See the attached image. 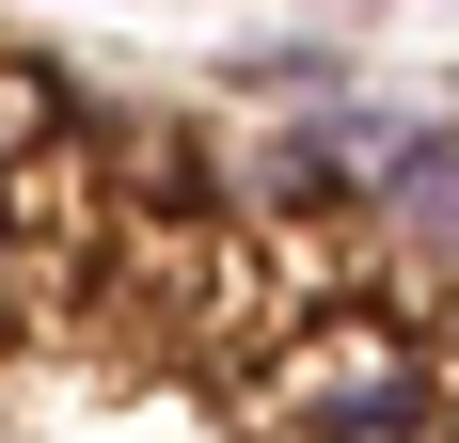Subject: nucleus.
Instances as JSON below:
<instances>
[{
    "mask_svg": "<svg viewBox=\"0 0 459 443\" xmlns=\"http://www.w3.org/2000/svg\"><path fill=\"white\" fill-rule=\"evenodd\" d=\"M254 396L285 443H444V333H412L396 301H333Z\"/></svg>",
    "mask_w": 459,
    "mask_h": 443,
    "instance_id": "f257e3e1",
    "label": "nucleus"
},
{
    "mask_svg": "<svg viewBox=\"0 0 459 443\" xmlns=\"http://www.w3.org/2000/svg\"><path fill=\"white\" fill-rule=\"evenodd\" d=\"M365 269H380V301H459V111H428L396 159H380L365 190Z\"/></svg>",
    "mask_w": 459,
    "mask_h": 443,
    "instance_id": "f03ea898",
    "label": "nucleus"
},
{
    "mask_svg": "<svg viewBox=\"0 0 459 443\" xmlns=\"http://www.w3.org/2000/svg\"><path fill=\"white\" fill-rule=\"evenodd\" d=\"M48 127H64V95H32L16 64H0V159H16V143H48Z\"/></svg>",
    "mask_w": 459,
    "mask_h": 443,
    "instance_id": "7ed1b4c3",
    "label": "nucleus"
},
{
    "mask_svg": "<svg viewBox=\"0 0 459 443\" xmlns=\"http://www.w3.org/2000/svg\"><path fill=\"white\" fill-rule=\"evenodd\" d=\"M428 333H444V364H459V301H444V317H428Z\"/></svg>",
    "mask_w": 459,
    "mask_h": 443,
    "instance_id": "20e7f679",
    "label": "nucleus"
}]
</instances>
